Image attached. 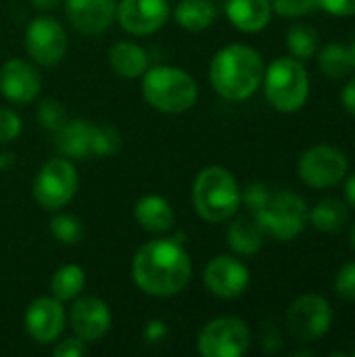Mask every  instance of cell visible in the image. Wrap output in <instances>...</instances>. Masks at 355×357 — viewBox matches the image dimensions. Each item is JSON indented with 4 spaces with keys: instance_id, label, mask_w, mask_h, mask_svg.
Here are the masks:
<instances>
[{
    "instance_id": "cell-29",
    "label": "cell",
    "mask_w": 355,
    "mask_h": 357,
    "mask_svg": "<svg viewBox=\"0 0 355 357\" xmlns=\"http://www.w3.org/2000/svg\"><path fill=\"white\" fill-rule=\"evenodd\" d=\"M121 146V134L111 123L92 126V157H111Z\"/></svg>"
},
{
    "instance_id": "cell-22",
    "label": "cell",
    "mask_w": 355,
    "mask_h": 357,
    "mask_svg": "<svg viewBox=\"0 0 355 357\" xmlns=\"http://www.w3.org/2000/svg\"><path fill=\"white\" fill-rule=\"evenodd\" d=\"M266 232L262 230L255 215H243L232 220L228 226V247L241 257H253L264 245Z\"/></svg>"
},
{
    "instance_id": "cell-13",
    "label": "cell",
    "mask_w": 355,
    "mask_h": 357,
    "mask_svg": "<svg viewBox=\"0 0 355 357\" xmlns=\"http://www.w3.org/2000/svg\"><path fill=\"white\" fill-rule=\"evenodd\" d=\"M75 303L69 310V324L75 337L84 343H98L111 331V310L109 305L92 295L75 297Z\"/></svg>"
},
{
    "instance_id": "cell-15",
    "label": "cell",
    "mask_w": 355,
    "mask_h": 357,
    "mask_svg": "<svg viewBox=\"0 0 355 357\" xmlns=\"http://www.w3.org/2000/svg\"><path fill=\"white\" fill-rule=\"evenodd\" d=\"M119 25L132 36H151L169 19L167 0H121L115 13Z\"/></svg>"
},
{
    "instance_id": "cell-14",
    "label": "cell",
    "mask_w": 355,
    "mask_h": 357,
    "mask_svg": "<svg viewBox=\"0 0 355 357\" xmlns=\"http://www.w3.org/2000/svg\"><path fill=\"white\" fill-rule=\"evenodd\" d=\"M25 331L27 335L40 343L48 345L61 337L67 324V312L63 307V301L56 297H38L29 303L25 310Z\"/></svg>"
},
{
    "instance_id": "cell-20",
    "label": "cell",
    "mask_w": 355,
    "mask_h": 357,
    "mask_svg": "<svg viewBox=\"0 0 355 357\" xmlns=\"http://www.w3.org/2000/svg\"><path fill=\"white\" fill-rule=\"evenodd\" d=\"M92 126L84 119H67L56 132H54V149L61 153V157L67 159H88L92 149Z\"/></svg>"
},
{
    "instance_id": "cell-31",
    "label": "cell",
    "mask_w": 355,
    "mask_h": 357,
    "mask_svg": "<svg viewBox=\"0 0 355 357\" xmlns=\"http://www.w3.org/2000/svg\"><path fill=\"white\" fill-rule=\"evenodd\" d=\"M270 2H272V13H278L280 17H287V19L305 17L318 10L316 0H270Z\"/></svg>"
},
{
    "instance_id": "cell-19",
    "label": "cell",
    "mask_w": 355,
    "mask_h": 357,
    "mask_svg": "<svg viewBox=\"0 0 355 357\" xmlns=\"http://www.w3.org/2000/svg\"><path fill=\"white\" fill-rule=\"evenodd\" d=\"M134 218L136 224L151 232V234H163L169 232L176 224V213L172 203L161 195H144L134 205Z\"/></svg>"
},
{
    "instance_id": "cell-44",
    "label": "cell",
    "mask_w": 355,
    "mask_h": 357,
    "mask_svg": "<svg viewBox=\"0 0 355 357\" xmlns=\"http://www.w3.org/2000/svg\"><path fill=\"white\" fill-rule=\"evenodd\" d=\"M354 357H355V351H354Z\"/></svg>"
},
{
    "instance_id": "cell-42",
    "label": "cell",
    "mask_w": 355,
    "mask_h": 357,
    "mask_svg": "<svg viewBox=\"0 0 355 357\" xmlns=\"http://www.w3.org/2000/svg\"><path fill=\"white\" fill-rule=\"evenodd\" d=\"M349 245H352V249H355V224L354 228H352V232H349Z\"/></svg>"
},
{
    "instance_id": "cell-34",
    "label": "cell",
    "mask_w": 355,
    "mask_h": 357,
    "mask_svg": "<svg viewBox=\"0 0 355 357\" xmlns=\"http://www.w3.org/2000/svg\"><path fill=\"white\" fill-rule=\"evenodd\" d=\"M270 188L266 186V184H262V182H253V184H249L245 190H243V203L251 209V213H255V211H259L266 203H268V199H270Z\"/></svg>"
},
{
    "instance_id": "cell-26",
    "label": "cell",
    "mask_w": 355,
    "mask_h": 357,
    "mask_svg": "<svg viewBox=\"0 0 355 357\" xmlns=\"http://www.w3.org/2000/svg\"><path fill=\"white\" fill-rule=\"evenodd\" d=\"M349 220L347 205L339 199H324L310 211V222L320 232H339Z\"/></svg>"
},
{
    "instance_id": "cell-4",
    "label": "cell",
    "mask_w": 355,
    "mask_h": 357,
    "mask_svg": "<svg viewBox=\"0 0 355 357\" xmlns=\"http://www.w3.org/2000/svg\"><path fill=\"white\" fill-rule=\"evenodd\" d=\"M142 96L159 113L180 115L195 107L199 86L195 77L172 65L149 67L142 75Z\"/></svg>"
},
{
    "instance_id": "cell-18",
    "label": "cell",
    "mask_w": 355,
    "mask_h": 357,
    "mask_svg": "<svg viewBox=\"0 0 355 357\" xmlns=\"http://www.w3.org/2000/svg\"><path fill=\"white\" fill-rule=\"evenodd\" d=\"M224 13L239 31L257 33L266 29L272 19V2L270 0H226Z\"/></svg>"
},
{
    "instance_id": "cell-39",
    "label": "cell",
    "mask_w": 355,
    "mask_h": 357,
    "mask_svg": "<svg viewBox=\"0 0 355 357\" xmlns=\"http://www.w3.org/2000/svg\"><path fill=\"white\" fill-rule=\"evenodd\" d=\"M341 105H343V109L349 115L355 117V77H352L347 82V86L343 88V92H341Z\"/></svg>"
},
{
    "instance_id": "cell-40",
    "label": "cell",
    "mask_w": 355,
    "mask_h": 357,
    "mask_svg": "<svg viewBox=\"0 0 355 357\" xmlns=\"http://www.w3.org/2000/svg\"><path fill=\"white\" fill-rule=\"evenodd\" d=\"M345 201L349 207H355V174L345 176Z\"/></svg>"
},
{
    "instance_id": "cell-3",
    "label": "cell",
    "mask_w": 355,
    "mask_h": 357,
    "mask_svg": "<svg viewBox=\"0 0 355 357\" xmlns=\"http://www.w3.org/2000/svg\"><path fill=\"white\" fill-rule=\"evenodd\" d=\"M243 203V190L236 178L220 165L203 167L192 182V205L201 220L222 224L236 215Z\"/></svg>"
},
{
    "instance_id": "cell-32",
    "label": "cell",
    "mask_w": 355,
    "mask_h": 357,
    "mask_svg": "<svg viewBox=\"0 0 355 357\" xmlns=\"http://www.w3.org/2000/svg\"><path fill=\"white\" fill-rule=\"evenodd\" d=\"M335 291L343 301H355V261H347L335 276Z\"/></svg>"
},
{
    "instance_id": "cell-24",
    "label": "cell",
    "mask_w": 355,
    "mask_h": 357,
    "mask_svg": "<svg viewBox=\"0 0 355 357\" xmlns=\"http://www.w3.org/2000/svg\"><path fill=\"white\" fill-rule=\"evenodd\" d=\"M318 67L326 77H333V79L352 75L355 71L352 46L337 44V42L322 46L318 52Z\"/></svg>"
},
{
    "instance_id": "cell-27",
    "label": "cell",
    "mask_w": 355,
    "mask_h": 357,
    "mask_svg": "<svg viewBox=\"0 0 355 357\" xmlns=\"http://www.w3.org/2000/svg\"><path fill=\"white\" fill-rule=\"evenodd\" d=\"M318 44H320V36H318L316 27H312L308 23H295L287 31L289 54L299 61H310L312 56H316Z\"/></svg>"
},
{
    "instance_id": "cell-2",
    "label": "cell",
    "mask_w": 355,
    "mask_h": 357,
    "mask_svg": "<svg viewBox=\"0 0 355 357\" xmlns=\"http://www.w3.org/2000/svg\"><path fill=\"white\" fill-rule=\"evenodd\" d=\"M264 59L249 44H228L218 50L209 65V82L213 90L232 102L251 98L264 79Z\"/></svg>"
},
{
    "instance_id": "cell-17",
    "label": "cell",
    "mask_w": 355,
    "mask_h": 357,
    "mask_svg": "<svg viewBox=\"0 0 355 357\" xmlns=\"http://www.w3.org/2000/svg\"><path fill=\"white\" fill-rule=\"evenodd\" d=\"M115 0H65V15L69 23L88 36H98L107 31L115 19Z\"/></svg>"
},
{
    "instance_id": "cell-28",
    "label": "cell",
    "mask_w": 355,
    "mask_h": 357,
    "mask_svg": "<svg viewBox=\"0 0 355 357\" xmlns=\"http://www.w3.org/2000/svg\"><path fill=\"white\" fill-rule=\"evenodd\" d=\"M50 232L61 245L73 247L82 241L84 226H82L80 218H75L73 213H56L50 220Z\"/></svg>"
},
{
    "instance_id": "cell-36",
    "label": "cell",
    "mask_w": 355,
    "mask_h": 357,
    "mask_svg": "<svg viewBox=\"0 0 355 357\" xmlns=\"http://www.w3.org/2000/svg\"><path fill=\"white\" fill-rule=\"evenodd\" d=\"M88 343H84L80 337H69V339H63L56 347H54V356L56 357H82L86 351H88V347H86Z\"/></svg>"
},
{
    "instance_id": "cell-10",
    "label": "cell",
    "mask_w": 355,
    "mask_h": 357,
    "mask_svg": "<svg viewBox=\"0 0 355 357\" xmlns=\"http://www.w3.org/2000/svg\"><path fill=\"white\" fill-rule=\"evenodd\" d=\"M333 307L331 303L316 293H308L297 297L289 312H287V324L293 337H297L303 343H312L322 339L331 326H333Z\"/></svg>"
},
{
    "instance_id": "cell-25",
    "label": "cell",
    "mask_w": 355,
    "mask_h": 357,
    "mask_svg": "<svg viewBox=\"0 0 355 357\" xmlns=\"http://www.w3.org/2000/svg\"><path fill=\"white\" fill-rule=\"evenodd\" d=\"M84 287H86V272L77 264L61 266L50 278V293H52V297H56L63 303L80 297Z\"/></svg>"
},
{
    "instance_id": "cell-23",
    "label": "cell",
    "mask_w": 355,
    "mask_h": 357,
    "mask_svg": "<svg viewBox=\"0 0 355 357\" xmlns=\"http://www.w3.org/2000/svg\"><path fill=\"white\" fill-rule=\"evenodd\" d=\"M174 19L182 29L205 31L218 19V6L213 0H180L174 8Z\"/></svg>"
},
{
    "instance_id": "cell-35",
    "label": "cell",
    "mask_w": 355,
    "mask_h": 357,
    "mask_svg": "<svg viewBox=\"0 0 355 357\" xmlns=\"http://www.w3.org/2000/svg\"><path fill=\"white\" fill-rule=\"evenodd\" d=\"M318 8L335 15V17H352L355 15V0H316Z\"/></svg>"
},
{
    "instance_id": "cell-12",
    "label": "cell",
    "mask_w": 355,
    "mask_h": 357,
    "mask_svg": "<svg viewBox=\"0 0 355 357\" xmlns=\"http://www.w3.org/2000/svg\"><path fill=\"white\" fill-rule=\"evenodd\" d=\"M207 291L218 299H236L241 297L251 282L249 268L234 255H216L203 274Z\"/></svg>"
},
{
    "instance_id": "cell-37",
    "label": "cell",
    "mask_w": 355,
    "mask_h": 357,
    "mask_svg": "<svg viewBox=\"0 0 355 357\" xmlns=\"http://www.w3.org/2000/svg\"><path fill=\"white\" fill-rule=\"evenodd\" d=\"M165 335H167V326L161 320H151L144 328V339L149 343H159V341H163Z\"/></svg>"
},
{
    "instance_id": "cell-7",
    "label": "cell",
    "mask_w": 355,
    "mask_h": 357,
    "mask_svg": "<svg viewBox=\"0 0 355 357\" xmlns=\"http://www.w3.org/2000/svg\"><path fill=\"white\" fill-rule=\"evenodd\" d=\"M80 186L77 169L71 159L54 157L46 161L33 178V199L48 211H61L67 207Z\"/></svg>"
},
{
    "instance_id": "cell-38",
    "label": "cell",
    "mask_w": 355,
    "mask_h": 357,
    "mask_svg": "<svg viewBox=\"0 0 355 357\" xmlns=\"http://www.w3.org/2000/svg\"><path fill=\"white\" fill-rule=\"evenodd\" d=\"M262 341H264L262 345H264V349H266L268 354H276V351L282 349V337H280V333H278L276 328H268V331L264 333Z\"/></svg>"
},
{
    "instance_id": "cell-1",
    "label": "cell",
    "mask_w": 355,
    "mask_h": 357,
    "mask_svg": "<svg viewBox=\"0 0 355 357\" xmlns=\"http://www.w3.org/2000/svg\"><path fill=\"white\" fill-rule=\"evenodd\" d=\"M190 278V255L176 238L149 241L132 259V280L149 297H174L188 287Z\"/></svg>"
},
{
    "instance_id": "cell-21",
    "label": "cell",
    "mask_w": 355,
    "mask_h": 357,
    "mask_svg": "<svg viewBox=\"0 0 355 357\" xmlns=\"http://www.w3.org/2000/svg\"><path fill=\"white\" fill-rule=\"evenodd\" d=\"M109 65L119 77L138 79L149 69V54L140 44L119 40L109 48Z\"/></svg>"
},
{
    "instance_id": "cell-16",
    "label": "cell",
    "mask_w": 355,
    "mask_h": 357,
    "mask_svg": "<svg viewBox=\"0 0 355 357\" xmlns=\"http://www.w3.org/2000/svg\"><path fill=\"white\" fill-rule=\"evenodd\" d=\"M42 90L38 69L23 59H8L0 67V94L17 105L31 102Z\"/></svg>"
},
{
    "instance_id": "cell-5",
    "label": "cell",
    "mask_w": 355,
    "mask_h": 357,
    "mask_svg": "<svg viewBox=\"0 0 355 357\" xmlns=\"http://www.w3.org/2000/svg\"><path fill=\"white\" fill-rule=\"evenodd\" d=\"M264 94L278 113H297L310 96V75L303 61L278 56L264 71Z\"/></svg>"
},
{
    "instance_id": "cell-41",
    "label": "cell",
    "mask_w": 355,
    "mask_h": 357,
    "mask_svg": "<svg viewBox=\"0 0 355 357\" xmlns=\"http://www.w3.org/2000/svg\"><path fill=\"white\" fill-rule=\"evenodd\" d=\"M33 4V8L38 10H52L61 4V0H29Z\"/></svg>"
},
{
    "instance_id": "cell-33",
    "label": "cell",
    "mask_w": 355,
    "mask_h": 357,
    "mask_svg": "<svg viewBox=\"0 0 355 357\" xmlns=\"http://www.w3.org/2000/svg\"><path fill=\"white\" fill-rule=\"evenodd\" d=\"M21 117L6 107H0V144H8L13 142L19 134H21Z\"/></svg>"
},
{
    "instance_id": "cell-9",
    "label": "cell",
    "mask_w": 355,
    "mask_h": 357,
    "mask_svg": "<svg viewBox=\"0 0 355 357\" xmlns=\"http://www.w3.org/2000/svg\"><path fill=\"white\" fill-rule=\"evenodd\" d=\"M297 172L305 186L324 190L345 180L349 172V161L341 149L331 144H316L299 157Z\"/></svg>"
},
{
    "instance_id": "cell-8",
    "label": "cell",
    "mask_w": 355,
    "mask_h": 357,
    "mask_svg": "<svg viewBox=\"0 0 355 357\" xmlns=\"http://www.w3.org/2000/svg\"><path fill=\"white\" fill-rule=\"evenodd\" d=\"M251 347V331L245 320L222 316L207 322L197 335V351L203 357H241Z\"/></svg>"
},
{
    "instance_id": "cell-11",
    "label": "cell",
    "mask_w": 355,
    "mask_h": 357,
    "mask_svg": "<svg viewBox=\"0 0 355 357\" xmlns=\"http://www.w3.org/2000/svg\"><path fill=\"white\" fill-rule=\"evenodd\" d=\"M25 48L38 65L52 67L67 54V31L52 17H36L25 31Z\"/></svg>"
},
{
    "instance_id": "cell-30",
    "label": "cell",
    "mask_w": 355,
    "mask_h": 357,
    "mask_svg": "<svg viewBox=\"0 0 355 357\" xmlns=\"http://www.w3.org/2000/svg\"><path fill=\"white\" fill-rule=\"evenodd\" d=\"M38 121L42 123V128H46L50 132H56L67 121V111L59 100L46 98L38 107Z\"/></svg>"
},
{
    "instance_id": "cell-6",
    "label": "cell",
    "mask_w": 355,
    "mask_h": 357,
    "mask_svg": "<svg viewBox=\"0 0 355 357\" xmlns=\"http://www.w3.org/2000/svg\"><path fill=\"white\" fill-rule=\"evenodd\" d=\"M253 215L259 222L262 230L276 241H293L305 230L310 222L308 203L303 201V197L291 190L272 192L268 203Z\"/></svg>"
},
{
    "instance_id": "cell-43",
    "label": "cell",
    "mask_w": 355,
    "mask_h": 357,
    "mask_svg": "<svg viewBox=\"0 0 355 357\" xmlns=\"http://www.w3.org/2000/svg\"><path fill=\"white\" fill-rule=\"evenodd\" d=\"M352 54H354V63H355V40H354V44H352Z\"/></svg>"
}]
</instances>
